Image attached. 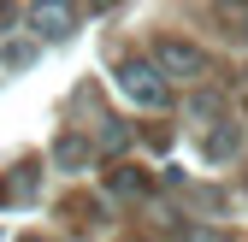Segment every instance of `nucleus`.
Here are the masks:
<instances>
[{
    "mask_svg": "<svg viewBox=\"0 0 248 242\" xmlns=\"http://www.w3.org/2000/svg\"><path fill=\"white\" fill-rule=\"evenodd\" d=\"M118 89H124L136 106H148V112L171 106V83L160 77V65H154V59H124V65H118Z\"/></svg>",
    "mask_w": 248,
    "mask_h": 242,
    "instance_id": "nucleus-1",
    "label": "nucleus"
},
{
    "mask_svg": "<svg viewBox=\"0 0 248 242\" xmlns=\"http://www.w3.org/2000/svg\"><path fill=\"white\" fill-rule=\"evenodd\" d=\"M154 65H160V77L171 83V77H201V71H207V59H201V47H195V42L160 36V42H154Z\"/></svg>",
    "mask_w": 248,
    "mask_h": 242,
    "instance_id": "nucleus-2",
    "label": "nucleus"
},
{
    "mask_svg": "<svg viewBox=\"0 0 248 242\" xmlns=\"http://www.w3.org/2000/svg\"><path fill=\"white\" fill-rule=\"evenodd\" d=\"M107 195L112 201H148L154 195V177L142 166H118V171H107Z\"/></svg>",
    "mask_w": 248,
    "mask_h": 242,
    "instance_id": "nucleus-3",
    "label": "nucleus"
},
{
    "mask_svg": "<svg viewBox=\"0 0 248 242\" xmlns=\"http://www.w3.org/2000/svg\"><path fill=\"white\" fill-rule=\"evenodd\" d=\"M236 148H242V124H231V118H213V130L201 136V154L219 166V160H231V154H236Z\"/></svg>",
    "mask_w": 248,
    "mask_h": 242,
    "instance_id": "nucleus-4",
    "label": "nucleus"
},
{
    "mask_svg": "<svg viewBox=\"0 0 248 242\" xmlns=\"http://www.w3.org/2000/svg\"><path fill=\"white\" fill-rule=\"evenodd\" d=\"M30 24H36L42 36L65 42V36H71V24H77V6H30Z\"/></svg>",
    "mask_w": 248,
    "mask_h": 242,
    "instance_id": "nucleus-5",
    "label": "nucleus"
},
{
    "mask_svg": "<svg viewBox=\"0 0 248 242\" xmlns=\"http://www.w3.org/2000/svg\"><path fill=\"white\" fill-rule=\"evenodd\" d=\"M89 154H95V148H89L77 130L53 136V166H59V171H83V166H89Z\"/></svg>",
    "mask_w": 248,
    "mask_h": 242,
    "instance_id": "nucleus-6",
    "label": "nucleus"
},
{
    "mask_svg": "<svg viewBox=\"0 0 248 242\" xmlns=\"http://www.w3.org/2000/svg\"><path fill=\"white\" fill-rule=\"evenodd\" d=\"M130 142H136V130L124 124V118H101V136H95V148H101V154H124Z\"/></svg>",
    "mask_w": 248,
    "mask_h": 242,
    "instance_id": "nucleus-7",
    "label": "nucleus"
},
{
    "mask_svg": "<svg viewBox=\"0 0 248 242\" xmlns=\"http://www.w3.org/2000/svg\"><path fill=\"white\" fill-rule=\"evenodd\" d=\"M30 59H36V47H30V42H0V65H6V71H24Z\"/></svg>",
    "mask_w": 248,
    "mask_h": 242,
    "instance_id": "nucleus-8",
    "label": "nucleus"
},
{
    "mask_svg": "<svg viewBox=\"0 0 248 242\" xmlns=\"http://www.w3.org/2000/svg\"><path fill=\"white\" fill-rule=\"evenodd\" d=\"M189 207H195V213H225V195H219V189H195Z\"/></svg>",
    "mask_w": 248,
    "mask_h": 242,
    "instance_id": "nucleus-9",
    "label": "nucleus"
},
{
    "mask_svg": "<svg viewBox=\"0 0 248 242\" xmlns=\"http://www.w3.org/2000/svg\"><path fill=\"white\" fill-rule=\"evenodd\" d=\"M12 18H18L12 6H0V36H6V30H12Z\"/></svg>",
    "mask_w": 248,
    "mask_h": 242,
    "instance_id": "nucleus-10",
    "label": "nucleus"
},
{
    "mask_svg": "<svg viewBox=\"0 0 248 242\" xmlns=\"http://www.w3.org/2000/svg\"><path fill=\"white\" fill-rule=\"evenodd\" d=\"M236 36H242V42H248V12H242V30H236Z\"/></svg>",
    "mask_w": 248,
    "mask_h": 242,
    "instance_id": "nucleus-11",
    "label": "nucleus"
},
{
    "mask_svg": "<svg viewBox=\"0 0 248 242\" xmlns=\"http://www.w3.org/2000/svg\"><path fill=\"white\" fill-rule=\"evenodd\" d=\"M18 242H47V236H36V230H30V236H18Z\"/></svg>",
    "mask_w": 248,
    "mask_h": 242,
    "instance_id": "nucleus-12",
    "label": "nucleus"
}]
</instances>
